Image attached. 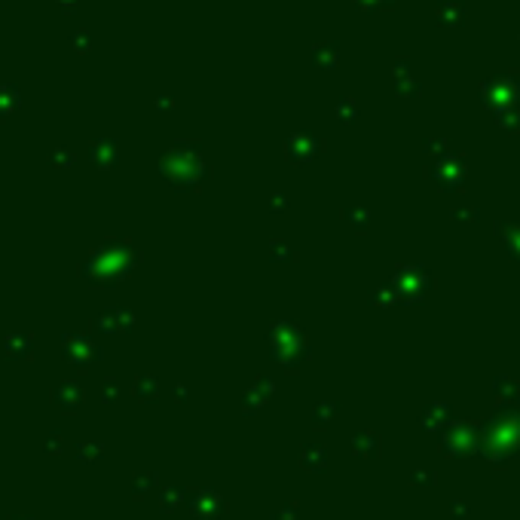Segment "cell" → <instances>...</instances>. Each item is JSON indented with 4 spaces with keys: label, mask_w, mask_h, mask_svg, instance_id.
Instances as JSON below:
<instances>
[{
    "label": "cell",
    "mask_w": 520,
    "mask_h": 520,
    "mask_svg": "<svg viewBox=\"0 0 520 520\" xmlns=\"http://www.w3.org/2000/svg\"><path fill=\"white\" fill-rule=\"evenodd\" d=\"M10 520H34L31 515H10Z\"/></svg>",
    "instance_id": "6da1fadb"
}]
</instances>
